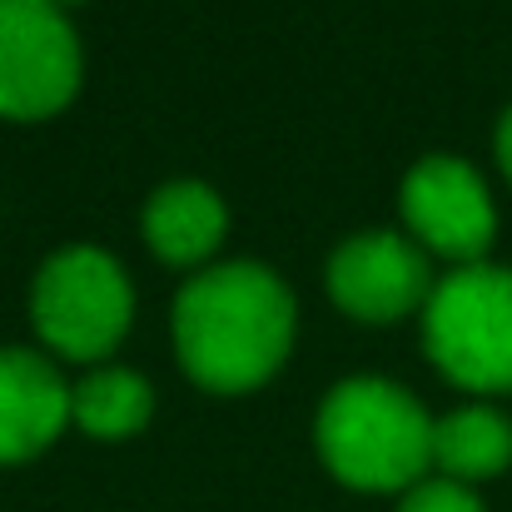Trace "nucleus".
Returning a JSON list of instances; mask_svg holds the SVG:
<instances>
[{
  "mask_svg": "<svg viewBox=\"0 0 512 512\" xmlns=\"http://www.w3.org/2000/svg\"><path fill=\"white\" fill-rule=\"evenodd\" d=\"M294 343V294L264 264H219L179 289L174 348L214 393L259 388Z\"/></svg>",
  "mask_w": 512,
  "mask_h": 512,
  "instance_id": "nucleus-1",
  "label": "nucleus"
},
{
  "mask_svg": "<svg viewBox=\"0 0 512 512\" xmlns=\"http://www.w3.org/2000/svg\"><path fill=\"white\" fill-rule=\"evenodd\" d=\"M314 438L329 473L363 493L418 488L423 468L433 463V423L423 403L383 378L339 383L319 408Z\"/></svg>",
  "mask_w": 512,
  "mask_h": 512,
  "instance_id": "nucleus-2",
  "label": "nucleus"
},
{
  "mask_svg": "<svg viewBox=\"0 0 512 512\" xmlns=\"http://www.w3.org/2000/svg\"><path fill=\"white\" fill-rule=\"evenodd\" d=\"M428 358L473 393L512 388V269L463 264L433 284L423 309Z\"/></svg>",
  "mask_w": 512,
  "mask_h": 512,
  "instance_id": "nucleus-3",
  "label": "nucleus"
},
{
  "mask_svg": "<svg viewBox=\"0 0 512 512\" xmlns=\"http://www.w3.org/2000/svg\"><path fill=\"white\" fill-rule=\"evenodd\" d=\"M130 314H135L130 279L95 244H70L55 259H45V269L35 274L30 319H35V334L60 358H75V363L105 358L125 339Z\"/></svg>",
  "mask_w": 512,
  "mask_h": 512,
  "instance_id": "nucleus-4",
  "label": "nucleus"
},
{
  "mask_svg": "<svg viewBox=\"0 0 512 512\" xmlns=\"http://www.w3.org/2000/svg\"><path fill=\"white\" fill-rule=\"evenodd\" d=\"M80 85V40L55 0H0V115L45 120Z\"/></svg>",
  "mask_w": 512,
  "mask_h": 512,
  "instance_id": "nucleus-5",
  "label": "nucleus"
},
{
  "mask_svg": "<svg viewBox=\"0 0 512 512\" xmlns=\"http://www.w3.org/2000/svg\"><path fill=\"white\" fill-rule=\"evenodd\" d=\"M403 219L423 249L443 259H463V264H483L493 229H498L488 184L468 160H453V155H428L408 170Z\"/></svg>",
  "mask_w": 512,
  "mask_h": 512,
  "instance_id": "nucleus-6",
  "label": "nucleus"
},
{
  "mask_svg": "<svg viewBox=\"0 0 512 512\" xmlns=\"http://www.w3.org/2000/svg\"><path fill=\"white\" fill-rule=\"evenodd\" d=\"M329 294L343 314L363 324H393L408 309L428 304L433 274L423 249H413L403 234H358L334 249L329 259Z\"/></svg>",
  "mask_w": 512,
  "mask_h": 512,
  "instance_id": "nucleus-7",
  "label": "nucleus"
},
{
  "mask_svg": "<svg viewBox=\"0 0 512 512\" xmlns=\"http://www.w3.org/2000/svg\"><path fill=\"white\" fill-rule=\"evenodd\" d=\"M70 418V388L30 348H0V463L45 453Z\"/></svg>",
  "mask_w": 512,
  "mask_h": 512,
  "instance_id": "nucleus-8",
  "label": "nucleus"
},
{
  "mask_svg": "<svg viewBox=\"0 0 512 512\" xmlns=\"http://www.w3.org/2000/svg\"><path fill=\"white\" fill-rule=\"evenodd\" d=\"M224 199L199 184V179H179L150 194L145 204V239L165 264H199L219 249L224 239Z\"/></svg>",
  "mask_w": 512,
  "mask_h": 512,
  "instance_id": "nucleus-9",
  "label": "nucleus"
},
{
  "mask_svg": "<svg viewBox=\"0 0 512 512\" xmlns=\"http://www.w3.org/2000/svg\"><path fill=\"white\" fill-rule=\"evenodd\" d=\"M433 463L453 483L493 478L512 463V423L493 408H458L433 423Z\"/></svg>",
  "mask_w": 512,
  "mask_h": 512,
  "instance_id": "nucleus-10",
  "label": "nucleus"
},
{
  "mask_svg": "<svg viewBox=\"0 0 512 512\" xmlns=\"http://www.w3.org/2000/svg\"><path fill=\"white\" fill-rule=\"evenodd\" d=\"M155 393L130 368H100L70 393V418L90 438H130L150 423Z\"/></svg>",
  "mask_w": 512,
  "mask_h": 512,
  "instance_id": "nucleus-11",
  "label": "nucleus"
},
{
  "mask_svg": "<svg viewBox=\"0 0 512 512\" xmlns=\"http://www.w3.org/2000/svg\"><path fill=\"white\" fill-rule=\"evenodd\" d=\"M398 512H483V503H478L463 483L438 478V483H418V488L403 498Z\"/></svg>",
  "mask_w": 512,
  "mask_h": 512,
  "instance_id": "nucleus-12",
  "label": "nucleus"
},
{
  "mask_svg": "<svg viewBox=\"0 0 512 512\" xmlns=\"http://www.w3.org/2000/svg\"><path fill=\"white\" fill-rule=\"evenodd\" d=\"M498 165H503V174H508V184H512V105H508V115L498 120Z\"/></svg>",
  "mask_w": 512,
  "mask_h": 512,
  "instance_id": "nucleus-13",
  "label": "nucleus"
},
{
  "mask_svg": "<svg viewBox=\"0 0 512 512\" xmlns=\"http://www.w3.org/2000/svg\"><path fill=\"white\" fill-rule=\"evenodd\" d=\"M55 5H60V0H55Z\"/></svg>",
  "mask_w": 512,
  "mask_h": 512,
  "instance_id": "nucleus-14",
  "label": "nucleus"
}]
</instances>
